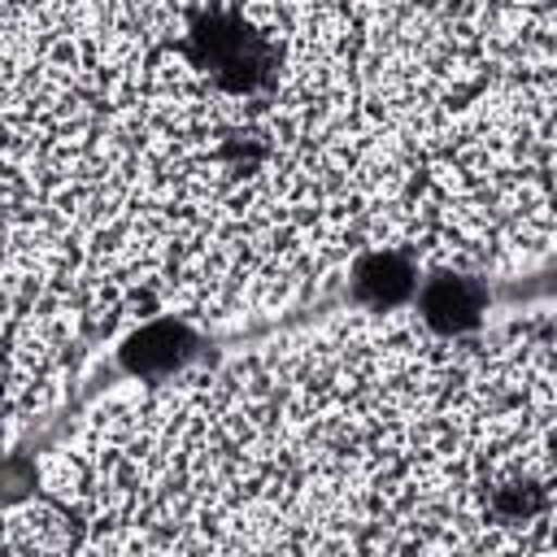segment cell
Wrapping results in <instances>:
<instances>
[{"mask_svg": "<svg viewBox=\"0 0 557 557\" xmlns=\"http://www.w3.org/2000/svg\"><path fill=\"white\" fill-rule=\"evenodd\" d=\"M479 305L483 296L470 278H435L422 296V309L435 326H470L479 318Z\"/></svg>", "mask_w": 557, "mask_h": 557, "instance_id": "obj_1", "label": "cell"}, {"mask_svg": "<svg viewBox=\"0 0 557 557\" xmlns=\"http://www.w3.org/2000/svg\"><path fill=\"white\" fill-rule=\"evenodd\" d=\"M183 331L178 326H152L144 331L135 344H131V366L144 370V374H161V370H174L183 361Z\"/></svg>", "mask_w": 557, "mask_h": 557, "instance_id": "obj_2", "label": "cell"}, {"mask_svg": "<svg viewBox=\"0 0 557 557\" xmlns=\"http://www.w3.org/2000/svg\"><path fill=\"white\" fill-rule=\"evenodd\" d=\"M357 287H370L374 300H396V296L409 287V278H405V265H400L396 257H374V261L361 265Z\"/></svg>", "mask_w": 557, "mask_h": 557, "instance_id": "obj_3", "label": "cell"}]
</instances>
